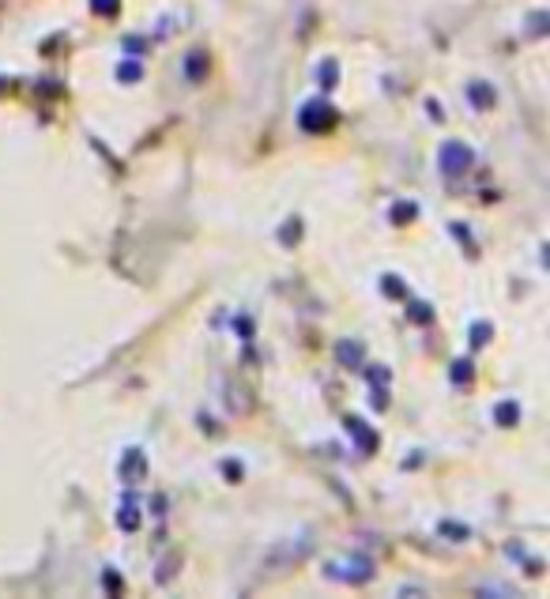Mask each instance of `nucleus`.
<instances>
[{
    "mask_svg": "<svg viewBox=\"0 0 550 599\" xmlns=\"http://www.w3.org/2000/svg\"><path fill=\"white\" fill-rule=\"evenodd\" d=\"M468 166H472V147L460 144V140H449V144L441 147V170H446L449 178H460Z\"/></svg>",
    "mask_w": 550,
    "mask_h": 599,
    "instance_id": "1",
    "label": "nucleus"
},
{
    "mask_svg": "<svg viewBox=\"0 0 550 599\" xmlns=\"http://www.w3.org/2000/svg\"><path fill=\"white\" fill-rule=\"evenodd\" d=\"M336 121V113H332V106H324V102H314V106H306L301 110V129H314V132H321L328 129Z\"/></svg>",
    "mask_w": 550,
    "mask_h": 599,
    "instance_id": "2",
    "label": "nucleus"
},
{
    "mask_svg": "<svg viewBox=\"0 0 550 599\" xmlns=\"http://www.w3.org/2000/svg\"><path fill=\"white\" fill-rule=\"evenodd\" d=\"M336 355H340L348 366H362V347H359V343H340V347H336Z\"/></svg>",
    "mask_w": 550,
    "mask_h": 599,
    "instance_id": "3",
    "label": "nucleus"
},
{
    "mask_svg": "<svg viewBox=\"0 0 550 599\" xmlns=\"http://www.w3.org/2000/svg\"><path fill=\"white\" fill-rule=\"evenodd\" d=\"M468 91H472V102L479 106V110H483V106H494V87H486V84H472V87H468Z\"/></svg>",
    "mask_w": 550,
    "mask_h": 599,
    "instance_id": "4",
    "label": "nucleus"
},
{
    "mask_svg": "<svg viewBox=\"0 0 550 599\" xmlns=\"http://www.w3.org/2000/svg\"><path fill=\"white\" fill-rule=\"evenodd\" d=\"M517 415H520L517 403H502V408H498V422H502V426H513V422H517Z\"/></svg>",
    "mask_w": 550,
    "mask_h": 599,
    "instance_id": "5",
    "label": "nucleus"
},
{
    "mask_svg": "<svg viewBox=\"0 0 550 599\" xmlns=\"http://www.w3.org/2000/svg\"><path fill=\"white\" fill-rule=\"evenodd\" d=\"M95 12H118V0H95Z\"/></svg>",
    "mask_w": 550,
    "mask_h": 599,
    "instance_id": "6",
    "label": "nucleus"
},
{
    "mask_svg": "<svg viewBox=\"0 0 550 599\" xmlns=\"http://www.w3.org/2000/svg\"><path fill=\"white\" fill-rule=\"evenodd\" d=\"M472 363H457V369H452V377H457V381H468V377H472V369H468Z\"/></svg>",
    "mask_w": 550,
    "mask_h": 599,
    "instance_id": "7",
    "label": "nucleus"
},
{
    "mask_svg": "<svg viewBox=\"0 0 550 599\" xmlns=\"http://www.w3.org/2000/svg\"><path fill=\"white\" fill-rule=\"evenodd\" d=\"M479 596H513L509 588H498V585H486V588H479Z\"/></svg>",
    "mask_w": 550,
    "mask_h": 599,
    "instance_id": "8",
    "label": "nucleus"
},
{
    "mask_svg": "<svg viewBox=\"0 0 550 599\" xmlns=\"http://www.w3.org/2000/svg\"><path fill=\"white\" fill-rule=\"evenodd\" d=\"M486 332H491L486 324H475V329H472V343H475V347H479V343H486Z\"/></svg>",
    "mask_w": 550,
    "mask_h": 599,
    "instance_id": "9",
    "label": "nucleus"
},
{
    "mask_svg": "<svg viewBox=\"0 0 550 599\" xmlns=\"http://www.w3.org/2000/svg\"><path fill=\"white\" fill-rule=\"evenodd\" d=\"M121 79H140V68L132 65V68H121Z\"/></svg>",
    "mask_w": 550,
    "mask_h": 599,
    "instance_id": "10",
    "label": "nucleus"
}]
</instances>
